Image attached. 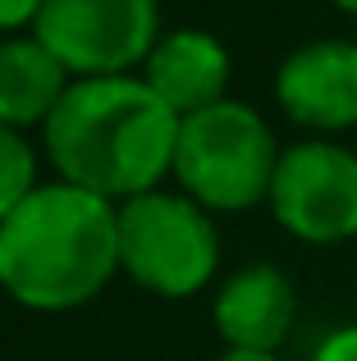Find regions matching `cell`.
Instances as JSON below:
<instances>
[{
	"mask_svg": "<svg viewBox=\"0 0 357 361\" xmlns=\"http://www.w3.org/2000/svg\"><path fill=\"white\" fill-rule=\"evenodd\" d=\"M119 270V206L73 183H37L0 224V288L60 316L101 298Z\"/></svg>",
	"mask_w": 357,
	"mask_h": 361,
	"instance_id": "cell-2",
	"label": "cell"
},
{
	"mask_svg": "<svg viewBox=\"0 0 357 361\" xmlns=\"http://www.w3.org/2000/svg\"><path fill=\"white\" fill-rule=\"evenodd\" d=\"M229 73H234V60L215 32H206V27H174V32H161V42L147 55L138 78L178 119H188L197 110H211L220 101H229Z\"/></svg>",
	"mask_w": 357,
	"mask_h": 361,
	"instance_id": "cell-9",
	"label": "cell"
},
{
	"mask_svg": "<svg viewBox=\"0 0 357 361\" xmlns=\"http://www.w3.org/2000/svg\"><path fill=\"white\" fill-rule=\"evenodd\" d=\"M42 5H46V0H0V37H18L23 27L32 32Z\"/></svg>",
	"mask_w": 357,
	"mask_h": 361,
	"instance_id": "cell-12",
	"label": "cell"
},
{
	"mask_svg": "<svg viewBox=\"0 0 357 361\" xmlns=\"http://www.w3.org/2000/svg\"><path fill=\"white\" fill-rule=\"evenodd\" d=\"M294 279L270 261H252L234 270L211 302V320L215 334L224 338V353H275L294 329Z\"/></svg>",
	"mask_w": 357,
	"mask_h": 361,
	"instance_id": "cell-8",
	"label": "cell"
},
{
	"mask_svg": "<svg viewBox=\"0 0 357 361\" xmlns=\"http://www.w3.org/2000/svg\"><path fill=\"white\" fill-rule=\"evenodd\" d=\"M119 270L156 298H193L220 270L211 211L183 192H147L119 206Z\"/></svg>",
	"mask_w": 357,
	"mask_h": 361,
	"instance_id": "cell-4",
	"label": "cell"
},
{
	"mask_svg": "<svg viewBox=\"0 0 357 361\" xmlns=\"http://www.w3.org/2000/svg\"><path fill=\"white\" fill-rule=\"evenodd\" d=\"M284 151L261 110L248 101H220L211 110L178 119L174 183L202 211H252L270 197Z\"/></svg>",
	"mask_w": 357,
	"mask_h": 361,
	"instance_id": "cell-3",
	"label": "cell"
},
{
	"mask_svg": "<svg viewBox=\"0 0 357 361\" xmlns=\"http://www.w3.org/2000/svg\"><path fill=\"white\" fill-rule=\"evenodd\" d=\"M215 361H279L275 353H220Z\"/></svg>",
	"mask_w": 357,
	"mask_h": 361,
	"instance_id": "cell-14",
	"label": "cell"
},
{
	"mask_svg": "<svg viewBox=\"0 0 357 361\" xmlns=\"http://www.w3.org/2000/svg\"><path fill=\"white\" fill-rule=\"evenodd\" d=\"M334 5H339L344 14H353V18H357V0H334Z\"/></svg>",
	"mask_w": 357,
	"mask_h": 361,
	"instance_id": "cell-15",
	"label": "cell"
},
{
	"mask_svg": "<svg viewBox=\"0 0 357 361\" xmlns=\"http://www.w3.org/2000/svg\"><path fill=\"white\" fill-rule=\"evenodd\" d=\"M55 178L110 206L161 188L174 169L178 115L143 78H78L42 128Z\"/></svg>",
	"mask_w": 357,
	"mask_h": 361,
	"instance_id": "cell-1",
	"label": "cell"
},
{
	"mask_svg": "<svg viewBox=\"0 0 357 361\" xmlns=\"http://www.w3.org/2000/svg\"><path fill=\"white\" fill-rule=\"evenodd\" d=\"M37 183H42V178H37L32 142L18 128H5V123H0V224L9 220V211H14Z\"/></svg>",
	"mask_w": 357,
	"mask_h": 361,
	"instance_id": "cell-11",
	"label": "cell"
},
{
	"mask_svg": "<svg viewBox=\"0 0 357 361\" xmlns=\"http://www.w3.org/2000/svg\"><path fill=\"white\" fill-rule=\"evenodd\" d=\"M73 82L78 78L32 32L0 42V123L5 128H46V119L60 110Z\"/></svg>",
	"mask_w": 357,
	"mask_h": 361,
	"instance_id": "cell-10",
	"label": "cell"
},
{
	"mask_svg": "<svg viewBox=\"0 0 357 361\" xmlns=\"http://www.w3.org/2000/svg\"><path fill=\"white\" fill-rule=\"evenodd\" d=\"M275 101L303 128H357V42L321 37L284 55L275 73Z\"/></svg>",
	"mask_w": 357,
	"mask_h": 361,
	"instance_id": "cell-7",
	"label": "cell"
},
{
	"mask_svg": "<svg viewBox=\"0 0 357 361\" xmlns=\"http://www.w3.org/2000/svg\"><path fill=\"white\" fill-rule=\"evenodd\" d=\"M312 361H357V325H344L334 334H325L321 348L312 353Z\"/></svg>",
	"mask_w": 357,
	"mask_h": 361,
	"instance_id": "cell-13",
	"label": "cell"
},
{
	"mask_svg": "<svg viewBox=\"0 0 357 361\" xmlns=\"http://www.w3.org/2000/svg\"><path fill=\"white\" fill-rule=\"evenodd\" d=\"M32 37L73 78H124L161 42V0H46Z\"/></svg>",
	"mask_w": 357,
	"mask_h": 361,
	"instance_id": "cell-5",
	"label": "cell"
},
{
	"mask_svg": "<svg viewBox=\"0 0 357 361\" xmlns=\"http://www.w3.org/2000/svg\"><path fill=\"white\" fill-rule=\"evenodd\" d=\"M266 206L298 243L334 247L357 238V151L321 137L284 147Z\"/></svg>",
	"mask_w": 357,
	"mask_h": 361,
	"instance_id": "cell-6",
	"label": "cell"
}]
</instances>
